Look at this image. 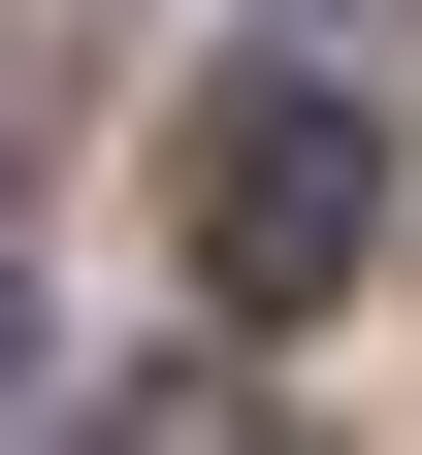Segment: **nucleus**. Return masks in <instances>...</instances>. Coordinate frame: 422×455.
I'll return each instance as SVG.
<instances>
[{"label": "nucleus", "mask_w": 422, "mask_h": 455, "mask_svg": "<svg viewBox=\"0 0 422 455\" xmlns=\"http://www.w3.org/2000/svg\"><path fill=\"white\" fill-rule=\"evenodd\" d=\"M163 196H195V293H227V325H292V293H357V228H390V98H325V66H227Z\"/></svg>", "instance_id": "nucleus-1"}]
</instances>
